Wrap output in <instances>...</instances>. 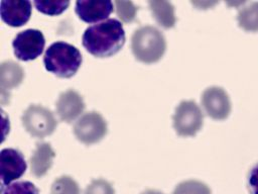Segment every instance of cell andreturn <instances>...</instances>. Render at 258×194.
I'll use <instances>...</instances> for the list:
<instances>
[{
    "label": "cell",
    "instance_id": "obj_4",
    "mask_svg": "<svg viewBox=\"0 0 258 194\" xmlns=\"http://www.w3.org/2000/svg\"><path fill=\"white\" fill-rule=\"evenodd\" d=\"M21 121L26 131L37 138L50 135L57 125L51 110L37 104H31L25 109Z\"/></svg>",
    "mask_w": 258,
    "mask_h": 194
},
{
    "label": "cell",
    "instance_id": "obj_3",
    "mask_svg": "<svg viewBox=\"0 0 258 194\" xmlns=\"http://www.w3.org/2000/svg\"><path fill=\"white\" fill-rule=\"evenodd\" d=\"M131 48L138 61L152 64L163 57L166 50V40L159 29L151 25H144L133 32Z\"/></svg>",
    "mask_w": 258,
    "mask_h": 194
},
{
    "label": "cell",
    "instance_id": "obj_18",
    "mask_svg": "<svg viewBox=\"0 0 258 194\" xmlns=\"http://www.w3.org/2000/svg\"><path fill=\"white\" fill-rule=\"evenodd\" d=\"M172 194H212L207 184L198 180H187L179 183Z\"/></svg>",
    "mask_w": 258,
    "mask_h": 194
},
{
    "label": "cell",
    "instance_id": "obj_10",
    "mask_svg": "<svg viewBox=\"0 0 258 194\" xmlns=\"http://www.w3.org/2000/svg\"><path fill=\"white\" fill-rule=\"evenodd\" d=\"M0 15L2 20L12 26L25 24L31 15V2L27 0H2L0 2Z\"/></svg>",
    "mask_w": 258,
    "mask_h": 194
},
{
    "label": "cell",
    "instance_id": "obj_16",
    "mask_svg": "<svg viewBox=\"0 0 258 194\" xmlns=\"http://www.w3.org/2000/svg\"><path fill=\"white\" fill-rule=\"evenodd\" d=\"M239 26L247 31H258V2L243 7L238 13Z\"/></svg>",
    "mask_w": 258,
    "mask_h": 194
},
{
    "label": "cell",
    "instance_id": "obj_7",
    "mask_svg": "<svg viewBox=\"0 0 258 194\" xmlns=\"http://www.w3.org/2000/svg\"><path fill=\"white\" fill-rule=\"evenodd\" d=\"M45 45L43 33L38 29H25L12 41L14 55L20 61H32L41 55Z\"/></svg>",
    "mask_w": 258,
    "mask_h": 194
},
{
    "label": "cell",
    "instance_id": "obj_19",
    "mask_svg": "<svg viewBox=\"0 0 258 194\" xmlns=\"http://www.w3.org/2000/svg\"><path fill=\"white\" fill-rule=\"evenodd\" d=\"M35 8L47 15H58L62 13L70 5V1H34Z\"/></svg>",
    "mask_w": 258,
    "mask_h": 194
},
{
    "label": "cell",
    "instance_id": "obj_23",
    "mask_svg": "<svg viewBox=\"0 0 258 194\" xmlns=\"http://www.w3.org/2000/svg\"><path fill=\"white\" fill-rule=\"evenodd\" d=\"M248 190L251 194H258V163L250 170L247 179Z\"/></svg>",
    "mask_w": 258,
    "mask_h": 194
},
{
    "label": "cell",
    "instance_id": "obj_14",
    "mask_svg": "<svg viewBox=\"0 0 258 194\" xmlns=\"http://www.w3.org/2000/svg\"><path fill=\"white\" fill-rule=\"evenodd\" d=\"M24 78L22 67L12 61H5L0 65V88L2 94L18 87Z\"/></svg>",
    "mask_w": 258,
    "mask_h": 194
},
{
    "label": "cell",
    "instance_id": "obj_25",
    "mask_svg": "<svg viewBox=\"0 0 258 194\" xmlns=\"http://www.w3.org/2000/svg\"><path fill=\"white\" fill-rule=\"evenodd\" d=\"M141 194H163V193H162V192H160V191H157V190L148 189V190H145L144 192H142Z\"/></svg>",
    "mask_w": 258,
    "mask_h": 194
},
{
    "label": "cell",
    "instance_id": "obj_13",
    "mask_svg": "<svg viewBox=\"0 0 258 194\" xmlns=\"http://www.w3.org/2000/svg\"><path fill=\"white\" fill-rule=\"evenodd\" d=\"M55 153L47 142H37L36 148L30 157L31 174L37 178L44 176L52 166Z\"/></svg>",
    "mask_w": 258,
    "mask_h": 194
},
{
    "label": "cell",
    "instance_id": "obj_6",
    "mask_svg": "<svg viewBox=\"0 0 258 194\" xmlns=\"http://www.w3.org/2000/svg\"><path fill=\"white\" fill-rule=\"evenodd\" d=\"M107 122L103 116L96 111L83 114L74 125L76 137L85 144L100 141L107 133Z\"/></svg>",
    "mask_w": 258,
    "mask_h": 194
},
{
    "label": "cell",
    "instance_id": "obj_22",
    "mask_svg": "<svg viewBox=\"0 0 258 194\" xmlns=\"http://www.w3.org/2000/svg\"><path fill=\"white\" fill-rule=\"evenodd\" d=\"M85 194H115V190L108 181L96 179L87 186Z\"/></svg>",
    "mask_w": 258,
    "mask_h": 194
},
{
    "label": "cell",
    "instance_id": "obj_2",
    "mask_svg": "<svg viewBox=\"0 0 258 194\" xmlns=\"http://www.w3.org/2000/svg\"><path fill=\"white\" fill-rule=\"evenodd\" d=\"M83 62L80 51L64 41H55L45 51L43 64L45 69L60 78L73 77Z\"/></svg>",
    "mask_w": 258,
    "mask_h": 194
},
{
    "label": "cell",
    "instance_id": "obj_9",
    "mask_svg": "<svg viewBox=\"0 0 258 194\" xmlns=\"http://www.w3.org/2000/svg\"><path fill=\"white\" fill-rule=\"evenodd\" d=\"M27 165L23 155L15 149H3L0 153V177L2 186L9 185L20 178Z\"/></svg>",
    "mask_w": 258,
    "mask_h": 194
},
{
    "label": "cell",
    "instance_id": "obj_12",
    "mask_svg": "<svg viewBox=\"0 0 258 194\" xmlns=\"http://www.w3.org/2000/svg\"><path fill=\"white\" fill-rule=\"evenodd\" d=\"M76 13L79 18L88 23H97L106 19L113 11V3L111 1H77ZM107 20V19H106Z\"/></svg>",
    "mask_w": 258,
    "mask_h": 194
},
{
    "label": "cell",
    "instance_id": "obj_5",
    "mask_svg": "<svg viewBox=\"0 0 258 194\" xmlns=\"http://www.w3.org/2000/svg\"><path fill=\"white\" fill-rule=\"evenodd\" d=\"M203 122V112L195 101H181L175 108L173 114V127L178 135H195L202 128Z\"/></svg>",
    "mask_w": 258,
    "mask_h": 194
},
{
    "label": "cell",
    "instance_id": "obj_21",
    "mask_svg": "<svg viewBox=\"0 0 258 194\" xmlns=\"http://www.w3.org/2000/svg\"><path fill=\"white\" fill-rule=\"evenodd\" d=\"M117 16L121 21L129 23L132 22L136 17L137 7L131 1H115L114 2Z\"/></svg>",
    "mask_w": 258,
    "mask_h": 194
},
{
    "label": "cell",
    "instance_id": "obj_1",
    "mask_svg": "<svg viewBox=\"0 0 258 194\" xmlns=\"http://www.w3.org/2000/svg\"><path fill=\"white\" fill-rule=\"evenodd\" d=\"M126 40L122 23L114 18L89 26L82 36L84 47L94 57L108 58L116 55Z\"/></svg>",
    "mask_w": 258,
    "mask_h": 194
},
{
    "label": "cell",
    "instance_id": "obj_15",
    "mask_svg": "<svg viewBox=\"0 0 258 194\" xmlns=\"http://www.w3.org/2000/svg\"><path fill=\"white\" fill-rule=\"evenodd\" d=\"M149 9L157 21L163 28H171L174 26L176 18L174 15V7L168 1H149Z\"/></svg>",
    "mask_w": 258,
    "mask_h": 194
},
{
    "label": "cell",
    "instance_id": "obj_17",
    "mask_svg": "<svg viewBox=\"0 0 258 194\" xmlns=\"http://www.w3.org/2000/svg\"><path fill=\"white\" fill-rule=\"evenodd\" d=\"M50 194H80V187L70 176H61L53 181Z\"/></svg>",
    "mask_w": 258,
    "mask_h": 194
},
{
    "label": "cell",
    "instance_id": "obj_11",
    "mask_svg": "<svg viewBox=\"0 0 258 194\" xmlns=\"http://www.w3.org/2000/svg\"><path fill=\"white\" fill-rule=\"evenodd\" d=\"M86 105L83 97L75 90H67L57 98L55 108L56 113L61 121L71 123L81 113H83Z\"/></svg>",
    "mask_w": 258,
    "mask_h": 194
},
{
    "label": "cell",
    "instance_id": "obj_8",
    "mask_svg": "<svg viewBox=\"0 0 258 194\" xmlns=\"http://www.w3.org/2000/svg\"><path fill=\"white\" fill-rule=\"evenodd\" d=\"M202 105L210 117L218 120L227 118L231 111L229 96L221 87L207 88L202 95Z\"/></svg>",
    "mask_w": 258,
    "mask_h": 194
},
{
    "label": "cell",
    "instance_id": "obj_20",
    "mask_svg": "<svg viewBox=\"0 0 258 194\" xmlns=\"http://www.w3.org/2000/svg\"><path fill=\"white\" fill-rule=\"evenodd\" d=\"M1 194H39L38 189L29 181H19L1 187Z\"/></svg>",
    "mask_w": 258,
    "mask_h": 194
},
{
    "label": "cell",
    "instance_id": "obj_24",
    "mask_svg": "<svg viewBox=\"0 0 258 194\" xmlns=\"http://www.w3.org/2000/svg\"><path fill=\"white\" fill-rule=\"evenodd\" d=\"M217 2H192L194 5H197V6H201L203 8H207L209 6H212V5H215Z\"/></svg>",
    "mask_w": 258,
    "mask_h": 194
}]
</instances>
